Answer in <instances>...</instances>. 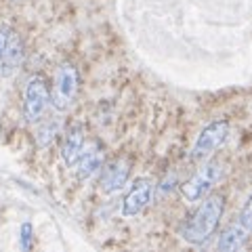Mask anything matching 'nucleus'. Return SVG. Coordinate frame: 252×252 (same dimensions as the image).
<instances>
[{
	"mask_svg": "<svg viewBox=\"0 0 252 252\" xmlns=\"http://www.w3.org/2000/svg\"><path fill=\"white\" fill-rule=\"evenodd\" d=\"M154 193V183L149 179H137L132 183L130 191L126 193V198L122 202V215L124 217H135L139 212H143L147 208V204L152 202Z\"/></svg>",
	"mask_w": 252,
	"mask_h": 252,
	"instance_id": "423d86ee",
	"label": "nucleus"
},
{
	"mask_svg": "<svg viewBox=\"0 0 252 252\" xmlns=\"http://www.w3.org/2000/svg\"><path fill=\"white\" fill-rule=\"evenodd\" d=\"M223 210H225L223 195H219V193L208 195L198 206V210L183 223V227H181V238L187 244H193V246L206 244L212 238V233L217 231L220 217H223Z\"/></svg>",
	"mask_w": 252,
	"mask_h": 252,
	"instance_id": "f257e3e1",
	"label": "nucleus"
},
{
	"mask_svg": "<svg viewBox=\"0 0 252 252\" xmlns=\"http://www.w3.org/2000/svg\"><path fill=\"white\" fill-rule=\"evenodd\" d=\"M229 137V122L227 120H217L210 122L206 128L200 132L198 141L191 149V158L193 160H202V158H208L212 152H217Z\"/></svg>",
	"mask_w": 252,
	"mask_h": 252,
	"instance_id": "39448f33",
	"label": "nucleus"
},
{
	"mask_svg": "<svg viewBox=\"0 0 252 252\" xmlns=\"http://www.w3.org/2000/svg\"><path fill=\"white\" fill-rule=\"evenodd\" d=\"M244 231H248V233H252V195L248 198V202H246V206L242 208V212H240V217H238V220H235Z\"/></svg>",
	"mask_w": 252,
	"mask_h": 252,
	"instance_id": "ddd939ff",
	"label": "nucleus"
},
{
	"mask_svg": "<svg viewBox=\"0 0 252 252\" xmlns=\"http://www.w3.org/2000/svg\"><path fill=\"white\" fill-rule=\"evenodd\" d=\"M84 152V128L80 124L72 126L67 130L65 139H63V145H61V158L67 166H74L78 162V158Z\"/></svg>",
	"mask_w": 252,
	"mask_h": 252,
	"instance_id": "6e6552de",
	"label": "nucleus"
},
{
	"mask_svg": "<svg viewBox=\"0 0 252 252\" xmlns=\"http://www.w3.org/2000/svg\"><path fill=\"white\" fill-rule=\"evenodd\" d=\"M130 177V160L128 158H116L101 172V189L105 193H116L128 183Z\"/></svg>",
	"mask_w": 252,
	"mask_h": 252,
	"instance_id": "0eeeda50",
	"label": "nucleus"
},
{
	"mask_svg": "<svg viewBox=\"0 0 252 252\" xmlns=\"http://www.w3.org/2000/svg\"><path fill=\"white\" fill-rule=\"evenodd\" d=\"M11 28L9 26H0V74H2V63H4V51L9 44V36H11Z\"/></svg>",
	"mask_w": 252,
	"mask_h": 252,
	"instance_id": "4468645a",
	"label": "nucleus"
},
{
	"mask_svg": "<svg viewBox=\"0 0 252 252\" xmlns=\"http://www.w3.org/2000/svg\"><path fill=\"white\" fill-rule=\"evenodd\" d=\"M248 238H250V233H248V231H244L238 223H233L231 227H227V229L223 231V235L219 238L217 248H219L220 252H233V250H240L244 244L248 242Z\"/></svg>",
	"mask_w": 252,
	"mask_h": 252,
	"instance_id": "9b49d317",
	"label": "nucleus"
},
{
	"mask_svg": "<svg viewBox=\"0 0 252 252\" xmlns=\"http://www.w3.org/2000/svg\"><path fill=\"white\" fill-rule=\"evenodd\" d=\"M23 61V42L21 38L11 32L9 36V44H6V51H4V63H2V76H11L19 69Z\"/></svg>",
	"mask_w": 252,
	"mask_h": 252,
	"instance_id": "9d476101",
	"label": "nucleus"
},
{
	"mask_svg": "<svg viewBox=\"0 0 252 252\" xmlns=\"http://www.w3.org/2000/svg\"><path fill=\"white\" fill-rule=\"evenodd\" d=\"M21 248L23 250H30L32 248V225L30 223H23L21 225Z\"/></svg>",
	"mask_w": 252,
	"mask_h": 252,
	"instance_id": "2eb2a0df",
	"label": "nucleus"
},
{
	"mask_svg": "<svg viewBox=\"0 0 252 252\" xmlns=\"http://www.w3.org/2000/svg\"><path fill=\"white\" fill-rule=\"evenodd\" d=\"M103 162H105V154L101 147H91V149H86V152H82L80 158H78V162H76L78 179L84 181V179L93 177L97 170L103 168Z\"/></svg>",
	"mask_w": 252,
	"mask_h": 252,
	"instance_id": "1a4fd4ad",
	"label": "nucleus"
},
{
	"mask_svg": "<svg viewBox=\"0 0 252 252\" xmlns=\"http://www.w3.org/2000/svg\"><path fill=\"white\" fill-rule=\"evenodd\" d=\"M55 135H57V124H55V122L42 126V128L38 130V135H36V143H38V147L49 145L51 141L55 139Z\"/></svg>",
	"mask_w": 252,
	"mask_h": 252,
	"instance_id": "f8f14e48",
	"label": "nucleus"
},
{
	"mask_svg": "<svg viewBox=\"0 0 252 252\" xmlns=\"http://www.w3.org/2000/svg\"><path fill=\"white\" fill-rule=\"evenodd\" d=\"M219 179H220V164L208 162L206 166H202L191 179H187L181 185V193H183V198L187 202H198L202 198H206Z\"/></svg>",
	"mask_w": 252,
	"mask_h": 252,
	"instance_id": "20e7f679",
	"label": "nucleus"
},
{
	"mask_svg": "<svg viewBox=\"0 0 252 252\" xmlns=\"http://www.w3.org/2000/svg\"><path fill=\"white\" fill-rule=\"evenodd\" d=\"M49 101H51V93L46 91V82L40 76H32L26 84V89H23V99H21L23 120L28 124L38 122L44 116Z\"/></svg>",
	"mask_w": 252,
	"mask_h": 252,
	"instance_id": "7ed1b4c3",
	"label": "nucleus"
},
{
	"mask_svg": "<svg viewBox=\"0 0 252 252\" xmlns=\"http://www.w3.org/2000/svg\"><path fill=\"white\" fill-rule=\"evenodd\" d=\"M78 69L72 63H61L55 72L53 78V86H51V103L55 109L65 112L74 105L76 94H78Z\"/></svg>",
	"mask_w": 252,
	"mask_h": 252,
	"instance_id": "f03ea898",
	"label": "nucleus"
}]
</instances>
